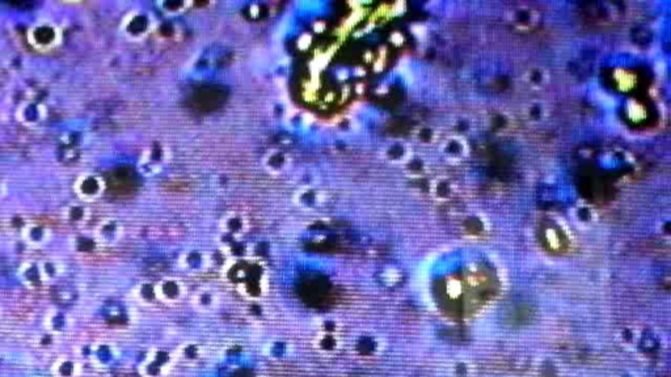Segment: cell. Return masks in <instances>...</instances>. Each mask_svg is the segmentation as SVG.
I'll return each mask as SVG.
<instances>
[{
	"instance_id": "obj_1",
	"label": "cell",
	"mask_w": 671,
	"mask_h": 377,
	"mask_svg": "<svg viewBox=\"0 0 671 377\" xmlns=\"http://www.w3.org/2000/svg\"><path fill=\"white\" fill-rule=\"evenodd\" d=\"M222 272L228 284L248 299L257 300L268 293V272L259 259H229Z\"/></svg>"
},
{
	"instance_id": "obj_2",
	"label": "cell",
	"mask_w": 671,
	"mask_h": 377,
	"mask_svg": "<svg viewBox=\"0 0 671 377\" xmlns=\"http://www.w3.org/2000/svg\"><path fill=\"white\" fill-rule=\"evenodd\" d=\"M27 40L34 50L41 53H49L61 45L63 40V34L61 28L55 22L50 20H38L28 29Z\"/></svg>"
},
{
	"instance_id": "obj_3",
	"label": "cell",
	"mask_w": 671,
	"mask_h": 377,
	"mask_svg": "<svg viewBox=\"0 0 671 377\" xmlns=\"http://www.w3.org/2000/svg\"><path fill=\"white\" fill-rule=\"evenodd\" d=\"M119 29L131 41H141L155 29V19L149 12L134 10L122 19Z\"/></svg>"
},
{
	"instance_id": "obj_4",
	"label": "cell",
	"mask_w": 671,
	"mask_h": 377,
	"mask_svg": "<svg viewBox=\"0 0 671 377\" xmlns=\"http://www.w3.org/2000/svg\"><path fill=\"white\" fill-rule=\"evenodd\" d=\"M174 355L162 348L151 350L140 366L142 377H165L174 367Z\"/></svg>"
},
{
	"instance_id": "obj_5",
	"label": "cell",
	"mask_w": 671,
	"mask_h": 377,
	"mask_svg": "<svg viewBox=\"0 0 671 377\" xmlns=\"http://www.w3.org/2000/svg\"><path fill=\"white\" fill-rule=\"evenodd\" d=\"M76 198L83 203L98 201L105 192V181L96 173H82L73 185Z\"/></svg>"
},
{
	"instance_id": "obj_6",
	"label": "cell",
	"mask_w": 671,
	"mask_h": 377,
	"mask_svg": "<svg viewBox=\"0 0 671 377\" xmlns=\"http://www.w3.org/2000/svg\"><path fill=\"white\" fill-rule=\"evenodd\" d=\"M168 159H169V151L167 147H164L163 144L151 146L142 155L141 160L138 164L140 172L147 177L155 176L162 171L163 167L165 165V162H168Z\"/></svg>"
},
{
	"instance_id": "obj_7",
	"label": "cell",
	"mask_w": 671,
	"mask_h": 377,
	"mask_svg": "<svg viewBox=\"0 0 671 377\" xmlns=\"http://www.w3.org/2000/svg\"><path fill=\"white\" fill-rule=\"evenodd\" d=\"M119 357V351L117 346L105 341L91 344L88 362L95 368L108 369L116 364Z\"/></svg>"
},
{
	"instance_id": "obj_8",
	"label": "cell",
	"mask_w": 671,
	"mask_h": 377,
	"mask_svg": "<svg viewBox=\"0 0 671 377\" xmlns=\"http://www.w3.org/2000/svg\"><path fill=\"white\" fill-rule=\"evenodd\" d=\"M92 235L100 247H114L123 236V226L114 217H105L93 228Z\"/></svg>"
},
{
	"instance_id": "obj_9",
	"label": "cell",
	"mask_w": 671,
	"mask_h": 377,
	"mask_svg": "<svg viewBox=\"0 0 671 377\" xmlns=\"http://www.w3.org/2000/svg\"><path fill=\"white\" fill-rule=\"evenodd\" d=\"M47 117V110L43 102L38 101H24L16 109V119L22 123V126L36 129L41 126Z\"/></svg>"
},
{
	"instance_id": "obj_10",
	"label": "cell",
	"mask_w": 671,
	"mask_h": 377,
	"mask_svg": "<svg viewBox=\"0 0 671 377\" xmlns=\"http://www.w3.org/2000/svg\"><path fill=\"white\" fill-rule=\"evenodd\" d=\"M158 302L174 305L181 302L186 295V287L184 283L177 278H164L155 283Z\"/></svg>"
},
{
	"instance_id": "obj_11",
	"label": "cell",
	"mask_w": 671,
	"mask_h": 377,
	"mask_svg": "<svg viewBox=\"0 0 671 377\" xmlns=\"http://www.w3.org/2000/svg\"><path fill=\"white\" fill-rule=\"evenodd\" d=\"M20 236H22V241L28 247L43 248L50 243V240L53 238V232L49 226H46L45 224L31 222V223H27L25 226H22V231H20Z\"/></svg>"
},
{
	"instance_id": "obj_12",
	"label": "cell",
	"mask_w": 671,
	"mask_h": 377,
	"mask_svg": "<svg viewBox=\"0 0 671 377\" xmlns=\"http://www.w3.org/2000/svg\"><path fill=\"white\" fill-rule=\"evenodd\" d=\"M73 326H74V320H73V317H71L68 313L65 312V311L52 309V311H49V312L45 314V332L55 335V337H58V338H59L61 335L67 334V333L73 329Z\"/></svg>"
},
{
	"instance_id": "obj_13",
	"label": "cell",
	"mask_w": 671,
	"mask_h": 377,
	"mask_svg": "<svg viewBox=\"0 0 671 377\" xmlns=\"http://www.w3.org/2000/svg\"><path fill=\"white\" fill-rule=\"evenodd\" d=\"M17 277L22 284L29 290H40L46 286V282L40 268V261L29 259L20 265L17 270Z\"/></svg>"
},
{
	"instance_id": "obj_14",
	"label": "cell",
	"mask_w": 671,
	"mask_h": 377,
	"mask_svg": "<svg viewBox=\"0 0 671 377\" xmlns=\"http://www.w3.org/2000/svg\"><path fill=\"white\" fill-rule=\"evenodd\" d=\"M248 231L247 216L238 211H231L223 216L220 220V233L222 236L232 238H241Z\"/></svg>"
},
{
	"instance_id": "obj_15",
	"label": "cell",
	"mask_w": 671,
	"mask_h": 377,
	"mask_svg": "<svg viewBox=\"0 0 671 377\" xmlns=\"http://www.w3.org/2000/svg\"><path fill=\"white\" fill-rule=\"evenodd\" d=\"M180 266L189 274H201L211 266V259L210 254H207L206 252L192 249L181 254Z\"/></svg>"
},
{
	"instance_id": "obj_16",
	"label": "cell",
	"mask_w": 671,
	"mask_h": 377,
	"mask_svg": "<svg viewBox=\"0 0 671 377\" xmlns=\"http://www.w3.org/2000/svg\"><path fill=\"white\" fill-rule=\"evenodd\" d=\"M324 202V193L312 185L299 187L294 194V203L303 210H316Z\"/></svg>"
},
{
	"instance_id": "obj_17",
	"label": "cell",
	"mask_w": 671,
	"mask_h": 377,
	"mask_svg": "<svg viewBox=\"0 0 671 377\" xmlns=\"http://www.w3.org/2000/svg\"><path fill=\"white\" fill-rule=\"evenodd\" d=\"M219 293L217 290L210 287H202L197 290L192 296V305L195 311L199 313L214 312L219 307Z\"/></svg>"
},
{
	"instance_id": "obj_18",
	"label": "cell",
	"mask_w": 671,
	"mask_h": 377,
	"mask_svg": "<svg viewBox=\"0 0 671 377\" xmlns=\"http://www.w3.org/2000/svg\"><path fill=\"white\" fill-rule=\"evenodd\" d=\"M315 350L322 355H335L342 347V339L338 332L319 330L314 339Z\"/></svg>"
},
{
	"instance_id": "obj_19",
	"label": "cell",
	"mask_w": 671,
	"mask_h": 377,
	"mask_svg": "<svg viewBox=\"0 0 671 377\" xmlns=\"http://www.w3.org/2000/svg\"><path fill=\"white\" fill-rule=\"evenodd\" d=\"M83 367L77 357L74 356H59L55 359L52 366L53 377H80Z\"/></svg>"
},
{
	"instance_id": "obj_20",
	"label": "cell",
	"mask_w": 671,
	"mask_h": 377,
	"mask_svg": "<svg viewBox=\"0 0 671 377\" xmlns=\"http://www.w3.org/2000/svg\"><path fill=\"white\" fill-rule=\"evenodd\" d=\"M292 164L290 156L282 150H271L264 157V167L271 174H281L289 169Z\"/></svg>"
},
{
	"instance_id": "obj_21",
	"label": "cell",
	"mask_w": 671,
	"mask_h": 377,
	"mask_svg": "<svg viewBox=\"0 0 671 377\" xmlns=\"http://www.w3.org/2000/svg\"><path fill=\"white\" fill-rule=\"evenodd\" d=\"M89 208L83 202H75L67 206L63 210V219L74 226H83L89 220Z\"/></svg>"
},
{
	"instance_id": "obj_22",
	"label": "cell",
	"mask_w": 671,
	"mask_h": 377,
	"mask_svg": "<svg viewBox=\"0 0 671 377\" xmlns=\"http://www.w3.org/2000/svg\"><path fill=\"white\" fill-rule=\"evenodd\" d=\"M205 356V350L204 347L199 345V344H195V342H186V344H183L177 348L176 354H174V357L184 362V363H189V364H193V363H197L199 362L202 357Z\"/></svg>"
},
{
	"instance_id": "obj_23",
	"label": "cell",
	"mask_w": 671,
	"mask_h": 377,
	"mask_svg": "<svg viewBox=\"0 0 671 377\" xmlns=\"http://www.w3.org/2000/svg\"><path fill=\"white\" fill-rule=\"evenodd\" d=\"M133 296L144 307H150L155 302H159L156 295V286L152 282H142L138 286H135V288L133 290Z\"/></svg>"
},
{
	"instance_id": "obj_24",
	"label": "cell",
	"mask_w": 671,
	"mask_h": 377,
	"mask_svg": "<svg viewBox=\"0 0 671 377\" xmlns=\"http://www.w3.org/2000/svg\"><path fill=\"white\" fill-rule=\"evenodd\" d=\"M40 268L43 271L46 284L54 283L65 274V265L56 259H46L40 261Z\"/></svg>"
},
{
	"instance_id": "obj_25",
	"label": "cell",
	"mask_w": 671,
	"mask_h": 377,
	"mask_svg": "<svg viewBox=\"0 0 671 377\" xmlns=\"http://www.w3.org/2000/svg\"><path fill=\"white\" fill-rule=\"evenodd\" d=\"M71 247H73V250L77 253V254H83V256H88V254H92L93 252H96L98 248H100L98 241L93 235H79V236H75L73 238L71 241Z\"/></svg>"
},
{
	"instance_id": "obj_26",
	"label": "cell",
	"mask_w": 671,
	"mask_h": 377,
	"mask_svg": "<svg viewBox=\"0 0 671 377\" xmlns=\"http://www.w3.org/2000/svg\"><path fill=\"white\" fill-rule=\"evenodd\" d=\"M159 7L164 13L177 15L186 11L190 7V3L186 0H165L159 3Z\"/></svg>"
},
{
	"instance_id": "obj_27",
	"label": "cell",
	"mask_w": 671,
	"mask_h": 377,
	"mask_svg": "<svg viewBox=\"0 0 671 377\" xmlns=\"http://www.w3.org/2000/svg\"><path fill=\"white\" fill-rule=\"evenodd\" d=\"M56 342H58V337L45 332L44 334L37 337L36 345H37L38 348H41V350L49 351V350H53V348H54Z\"/></svg>"
},
{
	"instance_id": "obj_28",
	"label": "cell",
	"mask_w": 671,
	"mask_h": 377,
	"mask_svg": "<svg viewBox=\"0 0 671 377\" xmlns=\"http://www.w3.org/2000/svg\"><path fill=\"white\" fill-rule=\"evenodd\" d=\"M7 189L8 187H7L6 183L3 180H0V201L7 195Z\"/></svg>"
}]
</instances>
